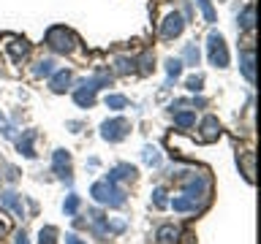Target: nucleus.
<instances>
[{
    "label": "nucleus",
    "mask_w": 261,
    "mask_h": 244,
    "mask_svg": "<svg viewBox=\"0 0 261 244\" xmlns=\"http://www.w3.org/2000/svg\"><path fill=\"white\" fill-rule=\"evenodd\" d=\"M3 49H6V54L11 57L14 63H22L24 57L30 54V44L24 38H19V36H6V44H3Z\"/></svg>",
    "instance_id": "1a4fd4ad"
},
{
    "label": "nucleus",
    "mask_w": 261,
    "mask_h": 244,
    "mask_svg": "<svg viewBox=\"0 0 261 244\" xmlns=\"http://www.w3.org/2000/svg\"><path fill=\"white\" fill-rule=\"evenodd\" d=\"M106 179L114 182V185H117V182H134V179H136V168L130 166V163H120V166H114L109 171V176H106Z\"/></svg>",
    "instance_id": "9b49d317"
},
{
    "label": "nucleus",
    "mask_w": 261,
    "mask_h": 244,
    "mask_svg": "<svg viewBox=\"0 0 261 244\" xmlns=\"http://www.w3.org/2000/svg\"><path fill=\"white\" fill-rule=\"evenodd\" d=\"M106 106L114 111H120V109H125L128 106V98L125 95H106Z\"/></svg>",
    "instance_id": "a878e982"
},
{
    "label": "nucleus",
    "mask_w": 261,
    "mask_h": 244,
    "mask_svg": "<svg viewBox=\"0 0 261 244\" xmlns=\"http://www.w3.org/2000/svg\"><path fill=\"white\" fill-rule=\"evenodd\" d=\"M253 14H256V8H253V3H248V6H245L242 8V14H240V27L242 30H253V24H256V22H253Z\"/></svg>",
    "instance_id": "a211bd4d"
},
{
    "label": "nucleus",
    "mask_w": 261,
    "mask_h": 244,
    "mask_svg": "<svg viewBox=\"0 0 261 244\" xmlns=\"http://www.w3.org/2000/svg\"><path fill=\"white\" fill-rule=\"evenodd\" d=\"M90 195H93L98 203L112 206V209H117V206H122V203H125V190H122V187H117L114 182H109V179L95 182L93 190H90Z\"/></svg>",
    "instance_id": "7ed1b4c3"
},
{
    "label": "nucleus",
    "mask_w": 261,
    "mask_h": 244,
    "mask_svg": "<svg viewBox=\"0 0 261 244\" xmlns=\"http://www.w3.org/2000/svg\"><path fill=\"white\" fill-rule=\"evenodd\" d=\"M169 206L174 209V211H196V209H199V206H196V203H193L191 198H188V195H179V198H171V203H169Z\"/></svg>",
    "instance_id": "f3484780"
},
{
    "label": "nucleus",
    "mask_w": 261,
    "mask_h": 244,
    "mask_svg": "<svg viewBox=\"0 0 261 244\" xmlns=\"http://www.w3.org/2000/svg\"><path fill=\"white\" fill-rule=\"evenodd\" d=\"M196 3H199L201 14H204V19H207V22H215V8H212L210 0H196Z\"/></svg>",
    "instance_id": "2f4dec72"
},
{
    "label": "nucleus",
    "mask_w": 261,
    "mask_h": 244,
    "mask_svg": "<svg viewBox=\"0 0 261 244\" xmlns=\"http://www.w3.org/2000/svg\"><path fill=\"white\" fill-rule=\"evenodd\" d=\"M201 133H199V141L204 144H212V141H218V136H220V125H218V119L212 117V114H207V117L201 119Z\"/></svg>",
    "instance_id": "9d476101"
},
{
    "label": "nucleus",
    "mask_w": 261,
    "mask_h": 244,
    "mask_svg": "<svg viewBox=\"0 0 261 244\" xmlns=\"http://www.w3.org/2000/svg\"><path fill=\"white\" fill-rule=\"evenodd\" d=\"M16 244H30V241H28V236H24V233H19V236H16Z\"/></svg>",
    "instance_id": "f704fd0d"
},
{
    "label": "nucleus",
    "mask_w": 261,
    "mask_h": 244,
    "mask_svg": "<svg viewBox=\"0 0 261 244\" xmlns=\"http://www.w3.org/2000/svg\"><path fill=\"white\" fill-rule=\"evenodd\" d=\"M253 160H256V155H253V152H245L242 158H240L242 174H245V179H248V182H253Z\"/></svg>",
    "instance_id": "412c9836"
},
{
    "label": "nucleus",
    "mask_w": 261,
    "mask_h": 244,
    "mask_svg": "<svg viewBox=\"0 0 261 244\" xmlns=\"http://www.w3.org/2000/svg\"><path fill=\"white\" fill-rule=\"evenodd\" d=\"M52 171L57 174V179H63L65 185L73 182V176H71V155L65 149H55V155H52Z\"/></svg>",
    "instance_id": "6e6552de"
},
{
    "label": "nucleus",
    "mask_w": 261,
    "mask_h": 244,
    "mask_svg": "<svg viewBox=\"0 0 261 244\" xmlns=\"http://www.w3.org/2000/svg\"><path fill=\"white\" fill-rule=\"evenodd\" d=\"M55 73V60H38L36 68H33V76H52Z\"/></svg>",
    "instance_id": "aec40b11"
},
{
    "label": "nucleus",
    "mask_w": 261,
    "mask_h": 244,
    "mask_svg": "<svg viewBox=\"0 0 261 244\" xmlns=\"http://www.w3.org/2000/svg\"><path fill=\"white\" fill-rule=\"evenodd\" d=\"M174 122L179 128H191V125H196V114L193 111H174Z\"/></svg>",
    "instance_id": "5701e85b"
},
{
    "label": "nucleus",
    "mask_w": 261,
    "mask_h": 244,
    "mask_svg": "<svg viewBox=\"0 0 261 244\" xmlns=\"http://www.w3.org/2000/svg\"><path fill=\"white\" fill-rule=\"evenodd\" d=\"M166 73H169V79H177L179 73H182V60H179V57H169L166 60Z\"/></svg>",
    "instance_id": "393cba45"
},
{
    "label": "nucleus",
    "mask_w": 261,
    "mask_h": 244,
    "mask_svg": "<svg viewBox=\"0 0 261 244\" xmlns=\"http://www.w3.org/2000/svg\"><path fill=\"white\" fill-rule=\"evenodd\" d=\"M65 244H85V241H82L76 233H68V236H65Z\"/></svg>",
    "instance_id": "72a5a7b5"
},
{
    "label": "nucleus",
    "mask_w": 261,
    "mask_h": 244,
    "mask_svg": "<svg viewBox=\"0 0 261 244\" xmlns=\"http://www.w3.org/2000/svg\"><path fill=\"white\" fill-rule=\"evenodd\" d=\"M11 231V225H8V220L6 217H0V239H3V236Z\"/></svg>",
    "instance_id": "473e14b6"
},
{
    "label": "nucleus",
    "mask_w": 261,
    "mask_h": 244,
    "mask_svg": "<svg viewBox=\"0 0 261 244\" xmlns=\"http://www.w3.org/2000/svg\"><path fill=\"white\" fill-rule=\"evenodd\" d=\"M76 209H79V195H68V198H65V203H63V211H65V215H76Z\"/></svg>",
    "instance_id": "7c9ffc66"
},
{
    "label": "nucleus",
    "mask_w": 261,
    "mask_h": 244,
    "mask_svg": "<svg viewBox=\"0 0 261 244\" xmlns=\"http://www.w3.org/2000/svg\"><path fill=\"white\" fill-rule=\"evenodd\" d=\"M38 244H57V228L55 225H44L38 231Z\"/></svg>",
    "instance_id": "6ab92c4d"
},
{
    "label": "nucleus",
    "mask_w": 261,
    "mask_h": 244,
    "mask_svg": "<svg viewBox=\"0 0 261 244\" xmlns=\"http://www.w3.org/2000/svg\"><path fill=\"white\" fill-rule=\"evenodd\" d=\"M207 54H210V63L218 65V68H226L228 65V46H226V38L220 33L212 30L207 36Z\"/></svg>",
    "instance_id": "20e7f679"
},
{
    "label": "nucleus",
    "mask_w": 261,
    "mask_h": 244,
    "mask_svg": "<svg viewBox=\"0 0 261 244\" xmlns=\"http://www.w3.org/2000/svg\"><path fill=\"white\" fill-rule=\"evenodd\" d=\"M0 128H3V114H0Z\"/></svg>",
    "instance_id": "c9c22d12"
},
{
    "label": "nucleus",
    "mask_w": 261,
    "mask_h": 244,
    "mask_svg": "<svg viewBox=\"0 0 261 244\" xmlns=\"http://www.w3.org/2000/svg\"><path fill=\"white\" fill-rule=\"evenodd\" d=\"M179 236H182V231H179L177 225H161L158 233H155V239H158V244H177Z\"/></svg>",
    "instance_id": "4468645a"
},
{
    "label": "nucleus",
    "mask_w": 261,
    "mask_h": 244,
    "mask_svg": "<svg viewBox=\"0 0 261 244\" xmlns=\"http://www.w3.org/2000/svg\"><path fill=\"white\" fill-rule=\"evenodd\" d=\"M152 203L158 209H166L169 206V201H166V190H163V187H155L152 190Z\"/></svg>",
    "instance_id": "c756f323"
},
{
    "label": "nucleus",
    "mask_w": 261,
    "mask_h": 244,
    "mask_svg": "<svg viewBox=\"0 0 261 244\" xmlns=\"http://www.w3.org/2000/svg\"><path fill=\"white\" fill-rule=\"evenodd\" d=\"M142 158H144L147 166H161V152L155 149V146H144V149H142Z\"/></svg>",
    "instance_id": "b1692460"
},
{
    "label": "nucleus",
    "mask_w": 261,
    "mask_h": 244,
    "mask_svg": "<svg viewBox=\"0 0 261 244\" xmlns=\"http://www.w3.org/2000/svg\"><path fill=\"white\" fill-rule=\"evenodd\" d=\"M134 65H136V63H134V60H128V57H117V60H114V71L125 76V73L134 71Z\"/></svg>",
    "instance_id": "bb28decb"
},
{
    "label": "nucleus",
    "mask_w": 261,
    "mask_h": 244,
    "mask_svg": "<svg viewBox=\"0 0 261 244\" xmlns=\"http://www.w3.org/2000/svg\"><path fill=\"white\" fill-rule=\"evenodd\" d=\"M199 57H201V54H199V46H196V44H188L185 52H182V60H185L182 65H199Z\"/></svg>",
    "instance_id": "4be33fe9"
},
{
    "label": "nucleus",
    "mask_w": 261,
    "mask_h": 244,
    "mask_svg": "<svg viewBox=\"0 0 261 244\" xmlns=\"http://www.w3.org/2000/svg\"><path fill=\"white\" fill-rule=\"evenodd\" d=\"M182 30H185V16L177 14V11L166 14V19L161 22V38H166V41L182 36Z\"/></svg>",
    "instance_id": "0eeeda50"
},
{
    "label": "nucleus",
    "mask_w": 261,
    "mask_h": 244,
    "mask_svg": "<svg viewBox=\"0 0 261 244\" xmlns=\"http://www.w3.org/2000/svg\"><path fill=\"white\" fill-rule=\"evenodd\" d=\"M79 38L73 36V30L63 27V24H55V27L46 30V46L52 49V52H60V54H71L73 49H76Z\"/></svg>",
    "instance_id": "f03ea898"
},
{
    "label": "nucleus",
    "mask_w": 261,
    "mask_h": 244,
    "mask_svg": "<svg viewBox=\"0 0 261 244\" xmlns=\"http://www.w3.org/2000/svg\"><path fill=\"white\" fill-rule=\"evenodd\" d=\"M33 141H36V130H24L22 138L16 141V149H19L24 158H36V149H33Z\"/></svg>",
    "instance_id": "2eb2a0df"
},
{
    "label": "nucleus",
    "mask_w": 261,
    "mask_h": 244,
    "mask_svg": "<svg viewBox=\"0 0 261 244\" xmlns=\"http://www.w3.org/2000/svg\"><path fill=\"white\" fill-rule=\"evenodd\" d=\"M130 133V122L125 117H114V119H106L103 125H101V136H103V141H112V144H117L122 141Z\"/></svg>",
    "instance_id": "39448f33"
},
{
    "label": "nucleus",
    "mask_w": 261,
    "mask_h": 244,
    "mask_svg": "<svg viewBox=\"0 0 261 244\" xmlns=\"http://www.w3.org/2000/svg\"><path fill=\"white\" fill-rule=\"evenodd\" d=\"M98 81L95 76H90V79H82L79 81V87H76V93H73V101H76V106H82V109H90V106L95 103V93H98Z\"/></svg>",
    "instance_id": "423d86ee"
},
{
    "label": "nucleus",
    "mask_w": 261,
    "mask_h": 244,
    "mask_svg": "<svg viewBox=\"0 0 261 244\" xmlns=\"http://www.w3.org/2000/svg\"><path fill=\"white\" fill-rule=\"evenodd\" d=\"M185 179H182V195H188L196 206H201L204 201H207V195H210V176L207 174H196V171H185Z\"/></svg>",
    "instance_id": "f257e3e1"
},
{
    "label": "nucleus",
    "mask_w": 261,
    "mask_h": 244,
    "mask_svg": "<svg viewBox=\"0 0 261 244\" xmlns=\"http://www.w3.org/2000/svg\"><path fill=\"white\" fill-rule=\"evenodd\" d=\"M242 73H245V79L250 81H256V73H253V46H245L242 49Z\"/></svg>",
    "instance_id": "dca6fc26"
},
{
    "label": "nucleus",
    "mask_w": 261,
    "mask_h": 244,
    "mask_svg": "<svg viewBox=\"0 0 261 244\" xmlns=\"http://www.w3.org/2000/svg\"><path fill=\"white\" fill-rule=\"evenodd\" d=\"M71 81H73V73L68 68H60V71H55L52 79H49V89H52V93H65V89L71 87Z\"/></svg>",
    "instance_id": "f8f14e48"
},
{
    "label": "nucleus",
    "mask_w": 261,
    "mask_h": 244,
    "mask_svg": "<svg viewBox=\"0 0 261 244\" xmlns=\"http://www.w3.org/2000/svg\"><path fill=\"white\" fill-rule=\"evenodd\" d=\"M185 87L191 89V93H201V89H204V76H201V73H193V76L185 81Z\"/></svg>",
    "instance_id": "cd10ccee"
},
{
    "label": "nucleus",
    "mask_w": 261,
    "mask_h": 244,
    "mask_svg": "<svg viewBox=\"0 0 261 244\" xmlns=\"http://www.w3.org/2000/svg\"><path fill=\"white\" fill-rule=\"evenodd\" d=\"M134 63H139V71H142L144 76H147V73H152V54H150V52H144V54L139 57V60H134Z\"/></svg>",
    "instance_id": "c85d7f7f"
},
{
    "label": "nucleus",
    "mask_w": 261,
    "mask_h": 244,
    "mask_svg": "<svg viewBox=\"0 0 261 244\" xmlns=\"http://www.w3.org/2000/svg\"><path fill=\"white\" fill-rule=\"evenodd\" d=\"M0 201H3V206H8L16 217H24V201H22V195H19V193L6 190L3 195H0Z\"/></svg>",
    "instance_id": "ddd939ff"
}]
</instances>
